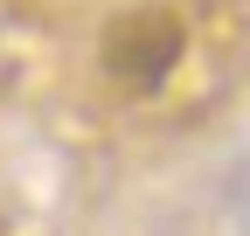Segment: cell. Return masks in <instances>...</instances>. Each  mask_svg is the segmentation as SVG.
Masks as SVG:
<instances>
[{"label": "cell", "mask_w": 250, "mask_h": 236, "mask_svg": "<svg viewBox=\"0 0 250 236\" xmlns=\"http://www.w3.org/2000/svg\"><path fill=\"white\" fill-rule=\"evenodd\" d=\"M181 49H188L181 21L160 14V7H132V14H118L104 28V70L125 83V91H153V83L181 63Z\"/></svg>", "instance_id": "6da1fadb"}]
</instances>
